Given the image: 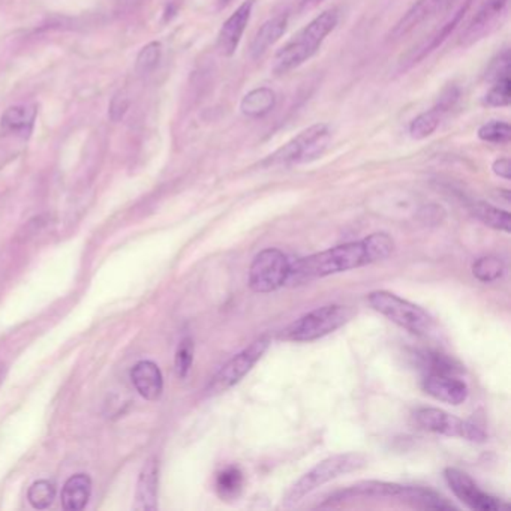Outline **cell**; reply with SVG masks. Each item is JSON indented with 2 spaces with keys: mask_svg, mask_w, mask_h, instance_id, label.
<instances>
[{
  "mask_svg": "<svg viewBox=\"0 0 511 511\" xmlns=\"http://www.w3.org/2000/svg\"><path fill=\"white\" fill-rule=\"evenodd\" d=\"M128 108H129V97H128L127 92L120 90L112 97L110 108H108V116L112 122H119L127 114Z\"/></svg>",
  "mask_w": 511,
  "mask_h": 511,
  "instance_id": "cell-33",
  "label": "cell"
},
{
  "mask_svg": "<svg viewBox=\"0 0 511 511\" xmlns=\"http://www.w3.org/2000/svg\"><path fill=\"white\" fill-rule=\"evenodd\" d=\"M508 74H510V54L504 51L497 60H493L487 71L486 78L489 81H497L499 78L508 77Z\"/></svg>",
  "mask_w": 511,
  "mask_h": 511,
  "instance_id": "cell-34",
  "label": "cell"
},
{
  "mask_svg": "<svg viewBox=\"0 0 511 511\" xmlns=\"http://www.w3.org/2000/svg\"><path fill=\"white\" fill-rule=\"evenodd\" d=\"M402 484L396 483L370 482L357 483L354 486L348 487L342 492L333 495L335 501H344L346 498L366 497V498H400L404 492Z\"/></svg>",
  "mask_w": 511,
  "mask_h": 511,
  "instance_id": "cell-20",
  "label": "cell"
},
{
  "mask_svg": "<svg viewBox=\"0 0 511 511\" xmlns=\"http://www.w3.org/2000/svg\"><path fill=\"white\" fill-rule=\"evenodd\" d=\"M339 21L337 10H327L312 19L300 32L294 35L275 56L273 71L285 74L307 62L317 53L324 39L335 30Z\"/></svg>",
  "mask_w": 511,
  "mask_h": 511,
  "instance_id": "cell-2",
  "label": "cell"
},
{
  "mask_svg": "<svg viewBox=\"0 0 511 511\" xmlns=\"http://www.w3.org/2000/svg\"><path fill=\"white\" fill-rule=\"evenodd\" d=\"M444 210L438 205H426L420 210V220L423 221L424 224H439L444 220Z\"/></svg>",
  "mask_w": 511,
  "mask_h": 511,
  "instance_id": "cell-35",
  "label": "cell"
},
{
  "mask_svg": "<svg viewBox=\"0 0 511 511\" xmlns=\"http://www.w3.org/2000/svg\"><path fill=\"white\" fill-rule=\"evenodd\" d=\"M275 105H276V93L273 92L272 89L263 86L253 89L244 95L240 103V110L244 116L263 117L272 112Z\"/></svg>",
  "mask_w": 511,
  "mask_h": 511,
  "instance_id": "cell-23",
  "label": "cell"
},
{
  "mask_svg": "<svg viewBox=\"0 0 511 511\" xmlns=\"http://www.w3.org/2000/svg\"><path fill=\"white\" fill-rule=\"evenodd\" d=\"M268 345H270L268 337H259L251 345L246 346L244 351H240L239 354H236L231 360L227 361L210 381L209 387L205 390L207 395H221L244 380V376L252 370L253 366L257 365L259 359L264 356Z\"/></svg>",
  "mask_w": 511,
  "mask_h": 511,
  "instance_id": "cell-8",
  "label": "cell"
},
{
  "mask_svg": "<svg viewBox=\"0 0 511 511\" xmlns=\"http://www.w3.org/2000/svg\"><path fill=\"white\" fill-rule=\"evenodd\" d=\"M508 2L510 0H486L477 14L474 15L467 29L463 30L459 44L463 47L473 45L495 29L499 19L506 15Z\"/></svg>",
  "mask_w": 511,
  "mask_h": 511,
  "instance_id": "cell-13",
  "label": "cell"
},
{
  "mask_svg": "<svg viewBox=\"0 0 511 511\" xmlns=\"http://www.w3.org/2000/svg\"><path fill=\"white\" fill-rule=\"evenodd\" d=\"M132 384L136 391L147 400H158L164 390L161 369L149 360L138 361L131 370Z\"/></svg>",
  "mask_w": 511,
  "mask_h": 511,
  "instance_id": "cell-16",
  "label": "cell"
},
{
  "mask_svg": "<svg viewBox=\"0 0 511 511\" xmlns=\"http://www.w3.org/2000/svg\"><path fill=\"white\" fill-rule=\"evenodd\" d=\"M444 477L447 480L452 492L471 510L498 511L507 507L506 502H502L499 498L483 492L477 483L461 469L447 468L444 471Z\"/></svg>",
  "mask_w": 511,
  "mask_h": 511,
  "instance_id": "cell-10",
  "label": "cell"
},
{
  "mask_svg": "<svg viewBox=\"0 0 511 511\" xmlns=\"http://www.w3.org/2000/svg\"><path fill=\"white\" fill-rule=\"evenodd\" d=\"M92 495V480L88 474H75L65 483L62 507L66 511L83 510Z\"/></svg>",
  "mask_w": 511,
  "mask_h": 511,
  "instance_id": "cell-22",
  "label": "cell"
},
{
  "mask_svg": "<svg viewBox=\"0 0 511 511\" xmlns=\"http://www.w3.org/2000/svg\"><path fill=\"white\" fill-rule=\"evenodd\" d=\"M158 482H159V465L155 458L144 463L140 478L136 483L135 504L138 511H151L158 508Z\"/></svg>",
  "mask_w": 511,
  "mask_h": 511,
  "instance_id": "cell-17",
  "label": "cell"
},
{
  "mask_svg": "<svg viewBox=\"0 0 511 511\" xmlns=\"http://www.w3.org/2000/svg\"><path fill=\"white\" fill-rule=\"evenodd\" d=\"M423 387L428 395L445 404L461 405L468 399V385L450 374H429Z\"/></svg>",
  "mask_w": 511,
  "mask_h": 511,
  "instance_id": "cell-15",
  "label": "cell"
},
{
  "mask_svg": "<svg viewBox=\"0 0 511 511\" xmlns=\"http://www.w3.org/2000/svg\"><path fill=\"white\" fill-rule=\"evenodd\" d=\"M287 26L288 14L276 15L267 19L253 36L252 43H251V56L253 58H261L270 47L278 43L281 36L285 34Z\"/></svg>",
  "mask_w": 511,
  "mask_h": 511,
  "instance_id": "cell-21",
  "label": "cell"
},
{
  "mask_svg": "<svg viewBox=\"0 0 511 511\" xmlns=\"http://www.w3.org/2000/svg\"><path fill=\"white\" fill-rule=\"evenodd\" d=\"M194 341L190 337L182 339L174 357L175 374L179 378H185L190 374V366L194 361Z\"/></svg>",
  "mask_w": 511,
  "mask_h": 511,
  "instance_id": "cell-32",
  "label": "cell"
},
{
  "mask_svg": "<svg viewBox=\"0 0 511 511\" xmlns=\"http://www.w3.org/2000/svg\"><path fill=\"white\" fill-rule=\"evenodd\" d=\"M471 5H473V0H465L462 5H461V8H459L443 26H439L438 29L434 30V32L428 35L422 43H419L415 47L409 50L408 53L400 58V71H406V69L413 68L414 65L420 64L424 58H428L429 54L434 53L435 50L441 47V45L450 38V35L458 29L459 25L462 23L463 17H465V14L469 11Z\"/></svg>",
  "mask_w": 511,
  "mask_h": 511,
  "instance_id": "cell-11",
  "label": "cell"
},
{
  "mask_svg": "<svg viewBox=\"0 0 511 511\" xmlns=\"http://www.w3.org/2000/svg\"><path fill=\"white\" fill-rule=\"evenodd\" d=\"M351 315L352 312L341 305L317 307L298 318V321L292 322L291 326H288L283 330V337L285 341L291 342L317 341L341 329L350 320Z\"/></svg>",
  "mask_w": 511,
  "mask_h": 511,
  "instance_id": "cell-5",
  "label": "cell"
},
{
  "mask_svg": "<svg viewBox=\"0 0 511 511\" xmlns=\"http://www.w3.org/2000/svg\"><path fill=\"white\" fill-rule=\"evenodd\" d=\"M365 465V456L359 453L335 454V456L324 459L322 462L318 463L317 467L312 468L309 473L305 474L300 480L294 483V486L283 498V507L290 508V507L296 506L302 501L303 498L314 492L318 487H321L322 484L341 477L344 474L361 469Z\"/></svg>",
  "mask_w": 511,
  "mask_h": 511,
  "instance_id": "cell-3",
  "label": "cell"
},
{
  "mask_svg": "<svg viewBox=\"0 0 511 511\" xmlns=\"http://www.w3.org/2000/svg\"><path fill=\"white\" fill-rule=\"evenodd\" d=\"M456 99H458V93L450 90L445 97H441V103L437 107L415 117L409 125V135L413 136L414 140H424V138L432 135L438 129L439 123L443 120L444 112L453 105Z\"/></svg>",
  "mask_w": 511,
  "mask_h": 511,
  "instance_id": "cell-18",
  "label": "cell"
},
{
  "mask_svg": "<svg viewBox=\"0 0 511 511\" xmlns=\"http://www.w3.org/2000/svg\"><path fill=\"white\" fill-rule=\"evenodd\" d=\"M395 251V242L387 233H374L360 242L339 244L322 252L300 259L290 267L288 283H303L348 272L368 264L389 259Z\"/></svg>",
  "mask_w": 511,
  "mask_h": 511,
  "instance_id": "cell-1",
  "label": "cell"
},
{
  "mask_svg": "<svg viewBox=\"0 0 511 511\" xmlns=\"http://www.w3.org/2000/svg\"><path fill=\"white\" fill-rule=\"evenodd\" d=\"M492 170L495 174L499 175V177H502V179L510 181L511 164L508 158H499V159H497V161L493 162Z\"/></svg>",
  "mask_w": 511,
  "mask_h": 511,
  "instance_id": "cell-36",
  "label": "cell"
},
{
  "mask_svg": "<svg viewBox=\"0 0 511 511\" xmlns=\"http://www.w3.org/2000/svg\"><path fill=\"white\" fill-rule=\"evenodd\" d=\"M511 101L510 77L499 78L493 81V86L484 97V104L487 107H507Z\"/></svg>",
  "mask_w": 511,
  "mask_h": 511,
  "instance_id": "cell-31",
  "label": "cell"
},
{
  "mask_svg": "<svg viewBox=\"0 0 511 511\" xmlns=\"http://www.w3.org/2000/svg\"><path fill=\"white\" fill-rule=\"evenodd\" d=\"M370 306L374 307L381 315L389 318L390 321L395 322L405 330L411 331L414 335L423 337L434 327V318L424 311L423 307L417 306L414 303L400 298L393 292L374 291L368 296Z\"/></svg>",
  "mask_w": 511,
  "mask_h": 511,
  "instance_id": "cell-4",
  "label": "cell"
},
{
  "mask_svg": "<svg viewBox=\"0 0 511 511\" xmlns=\"http://www.w3.org/2000/svg\"><path fill=\"white\" fill-rule=\"evenodd\" d=\"M54 498H56V486L49 480L35 482L27 492L30 506L38 508V510L49 508L53 504Z\"/></svg>",
  "mask_w": 511,
  "mask_h": 511,
  "instance_id": "cell-29",
  "label": "cell"
},
{
  "mask_svg": "<svg viewBox=\"0 0 511 511\" xmlns=\"http://www.w3.org/2000/svg\"><path fill=\"white\" fill-rule=\"evenodd\" d=\"M456 0H417L414 5L411 6L402 19L396 23L395 27L390 30V41H399V39L408 36L411 32L419 29L429 19L438 17L453 5Z\"/></svg>",
  "mask_w": 511,
  "mask_h": 511,
  "instance_id": "cell-12",
  "label": "cell"
},
{
  "mask_svg": "<svg viewBox=\"0 0 511 511\" xmlns=\"http://www.w3.org/2000/svg\"><path fill=\"white\" fill-rule=\"evenodd\" d=\"M329 142V127L326 123H315L306 128L292 140L285 143L278 151L268 156L264 166H290L307 162L321 155Z\"/></svg>",
  "mask_w": 511,
  "mask_h": 511,
  "instance_id": "cell-6",
  "label": "cell"
},
{
  "mask_svg": "<svg viewBox=\"0 0 511 511\" xmlns=\"http://www.w3.org/2000/svg\"><path fill=\"white\" fill-rule=\"evenodd\" d=\"M415 420L422 428L430 430L434 434L445 435V437H456V438L467 439L473 443L486 441V434L477 424L459 419L456 415L448 414L443 409L420 408L415 413Z\"/></svg>",
  "mask_w": 511,
  "mask_h": 511,
  "instance_id": "cell-9",
  "label": "cell"
},
{
  "mask_svg": "<svg viewBox=\"0 0 511 511\" xmlns=\"http://www.w3.org/2000/svg\"><path fill=\"white\" fill-rule=\"evenodd\" d=\"M242 487H244V474L240 471V468L234 465L224 468L216 477V491L224 499L239 497Z\"/></svg>",
  "mask_w": 511,
  "mask_h": 511,
  "instance_id": "cell-26",
  "label": "cell"
},
{
  "mask_svg": "<svg viewBox=\"0 0 511 511\" xmlns=\"http://www.w3.org/2000/svg\"><path fill=\"white\" fill-rule=\"evenodd\" d=\"M400 499L424 510H453L454 508L441 495L424 487L405 486Z\"/></svg>",
  "mask_w": 511,
  "mask_h": 511,
  "instance_id": "cell-24",
  "label": "cell"
},
{
  "mask_svg": "<svg viewBox=\"0 0 511 511\" xmlns=\"http://www.w3.org/2000/svg\"><path fill=\"white\" fill-rule=\"evenodd\" d=\"M255 0H244V4L229 15L218 35V47L224 56H233L236 50L239 49L240 41L244 36L246 26H248L251 14H252Z\"/></svg>",
  "mask_w": 511,
  "mask_h": 511,
  "instance_id": "cell-14",
  "label": "cell"
},
{
  "mask_svg": "<svg viewBox=\"0 0 511 511\" xmlns=\"http://www.w3.org/2000/svg\"><path fill=\"white\" fill-rule=\"evenodd\" d=\"M504 272H506V266L502 263V259L493 255H486L478 259L473 266L474 276L484 283L498 281Z\"/></svg>",
  "mask_w": 511,
  "mask_h": 511,
  "instance_id": "cell-27",
  "label": "cell"
},
{
  "mask_svg": "<svg viewBox=\"0 0 511 511\" xmlns=\"http://www.w3.org/2000/svg\"><path fill=\"white\" fill-rule=\"evenodd\" d=\"M322 0H302V4H300V10L302 11H309L314 10L315 6L320 5Z\"/></svg>",
  "mask_w": 511,
  "mask_h": 511,
  "instance_id": "cell-37",
  "label": "cell"
},
{
  "mask_svg": "<svg viewBox=\"0 0 511 511\" xmlns=\"http://www.w3.org/2000/svg\"><path fill=\"white\" fill-rule=\"evenodd\" d=\"M478 138L482 142L491 143V144H506L510 142L511 129L510 125L501 120H492V122L484 123L478 129Z\"/></svg>",
  "mask_w": 511,
  "mask_h": 511,
  "instance_id": "cell-30",
  "label": "cell"
},
{
  "mask_svg": "<svg viewBox=\"0 0 511 511\" xmlns=\"http://www.w3.org/2000/svg\"><path fill=\"white\" fill-rule=\"evenodd\" d=\"M291 263L279 249H264L249 267V287L253 292L276 291L288 283Z\"/></svg>",
  "mask_w": 511,
  "mask_h": 511,
  "instance_id": "cell-7",
  "label": "cell"
},
{
  "mask_svg": "<svg viewBox=\"0 0 511 511\" xmlns=\"http://www.w3.org/2000/svg\"><path fill=\"white\" fill-rule=\"evenodd\" d=\"M469 210L476 220L480 221L487 227L498 229V231L510 233V213L506 210L498 209L495 205H487L483 201H476L469 205Z\"/></svg>",
  "mask_w": 511,
  "mask_h": 511,
  "instance_id": "cell-25",
  "label": "cell"
},
{
  "mask_svg": "<svg viewBox=\"0 0 511 511\" xmlns=\"http://www.w3.org/2000/svg\"><path fill=\"white\" fill-rule=\"evenodd\" d=\"M36 116H38L36 105H14L2 114L0 129L5 134L27 138L34 131Z\"/></svg>",
  "mask_w": 511,
  "mask_h": 511,
  "instance_id": "cell-19",
  "label": "cell"
},
{
  "mask_svg": "<svg viewBox=\"0 0 511 511\" xmlns=\"http://www.w3.org/2000/svg\"><path fill=\"white\" fill-rule=\"evenodd\" d=\"M161 56L162 45L158 41H153L151 44H147L146 47H143L138 56H136V74L149 75V74L153 73L158 68L159 62H161Z\"/></svg>",
  "mask_w": 511,
  "mask_h": 511,
  "instance_id": "cell-28",
  "label": "cell"
}]
</instances>
